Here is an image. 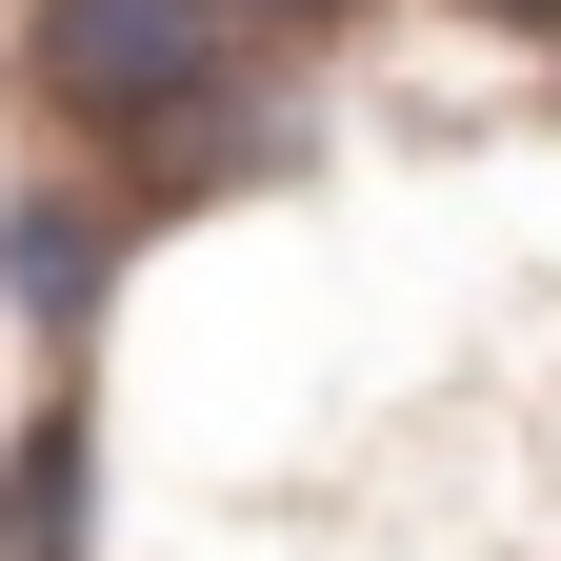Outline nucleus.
<instances>
[{
	"mask_svg": "<svg viewBox=\"0 0 561 561\" xmlns=\"http://www.w3.org/2000/svg\"><path fill=\"white\" fill-rule=\"evenodd\" d=\"M101 541V362H41L0 421V561H81Z\"/></svg>",
	"mask_w": 561,
	"mask_h": 561,
	"instance_id": "7ed1b4c3",
	"label": "nucleus"
},
{
	"mask_svg": "<svg viewBox=\"0 0 561 561\" xmlns=\"http://www.w3.org/2000/svg\"><path fill=\"white\" fill-rule=\"evenodd\" d=\"M442 21H461V41H541V60H561V0H442Z\"/></svg>",
	"mask_w": 561,
	"mask_h": 561,
	"instance_id": "39448f33",
	"label": "nucleus"
},
{
	"mask_svg": "<svg viewBox=\"0 0 561 561\" xmlns=\"http://www.w3.org/2000/svg\"><path fill=\"white\" fill-rule=\"evenodd\" d=\"M362 21H381V0H241V41H261V60H301V41H362Z\"/></svg>",
	"mask_w": 561,
	"mask_h": 561,
	"instance_id": "20e7f679",
	"label": "nucleus"
},
{
	"mask_svg": "<svg viewBox=\"0 0 561 561\" xmlns=\"http://www.w3.org/2000/svg\"><path fill=\"white\" fill-rule=\"evenodd\" d=\"M161 241L101 161H0V321L41 341V362H101V301H121V261Z\"/></svg>",
	"mask_w": 561,
	"mask_h": 561,
	"instance_id": "f03ea898",
	"label": "nucleus"
},
{
	"mask_svg": "<svg viewBox=\"0 0 561 561\" xmlns=\"http://www.w3.org/2000/svg\"><path fill=\"white\" fill-rule=\"evenodd\" d=\"M0 101H21L41 161H181V140H221L261 101V41L241 0H21V41H0Z\"/></svg>",
	"mask_w": 561,
	"mask_h": 561,
	"instance_id": "f257e3e1",
	"label": "nucleus"
}]
</instances>
